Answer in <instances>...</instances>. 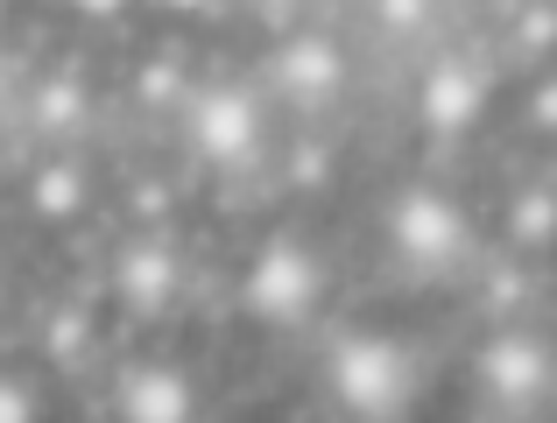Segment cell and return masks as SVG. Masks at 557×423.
Here are the masks:
<instances>
[{
	"instance_id": "obj_2",
	"label": "cell",
	"mask_w": 557,
	"mask_h": 423,
	"mask_svg": "<svg viewBox=\"0 0 557 423\" xmlns=\"http://www.w3.org/2000/svg\"><path fill=\"white\" fill-rule=\"evenodd\" d=\"M318 297H325V269H318L311 247L289 240V233L261 240V254L247 261V311L269 318V325H297V318H311Z\"/></svg>"
},
{
	"instance_id": "obj_3",
	"label": "cell",
	"mask_w": 557,
	"mask_h": 423,
	"mask_svg": "<svg viewBox=\"0 0 557 423\" xmlns=\"http://www.w3.org/2000/svg\"><path fill=\"white\" fill-rule=\"evenodd\" d=\"M388 240H395V254L403 261H417V269H445V261H459V247H466V212L451 206L445 191H403L395 198V212H388Z\"/></svg>"
},
{
	"instance_id": "obj_1",
	"label": "cell",
	"mask_w": 557,
	"mask_h": 423,
	"mask_svg": "<svg viewBox=\"0 0 557 423\" xmlns=\"http://www.w3.org/2000/svg\"><path fill=\"white\" fill-rule=\"evenodd\" d=\"M409 388H417V382H409V353L395 339L360 332V339L332 346V396H339L354 416H403Z\"/></svg>"
},
{
	"instance_id": "obj_20",
	"label": "cell",
	"mask_w": 557,
	"mask_h": 423,
	"mask_svg": "<svg viewBox=\"0 0 557 423\" xmlns=\"http://www.w3.org/2000/svg\"><path fill=\"white\" fill-rule=\"evenodd\" d=\"M0 99H8V64H0Z\"/></svg>"
},
{
	"instance_id": "obj_18",
	"label": "cell",
	"mask_w": 557,
	"mask_h": 423,
	"mask_svg": "<svg viewBox=\"0 0 557 423\" xmlns=\"http://www.w3.org/2000/svg\"><path fill=\"white\" fill-rule=\"evenodd\" d=\"M261 8H269V14H289V8H304V0H261Z\"/></svg>"
},
{
	"instance_id": "obj_19",
	"label": "cell",
	"mask_w": 557,
	"mask_h": 423,
	"mask_svg": "<svg viewBox=\"0 0 557 423\" xmlns=\"http://www.w3.org/2000/svg\"><path fill=\"white\" fill-rule=\"evenodd\" d=\"M170 8H205V0H170Z\"/></svg>"
},
{
	"instance_id": "obj_11",
	"label": "cell",
	"mask_w": 557,
	"mask_h": 423,
	"mask_svg": "<svg viewBox=\"0 0 557 423\" xmlns=\"http://www.w3.org/2000/svg\"><path fill=\"white\" fill-rule=\"evenodd\" d=\"M36 206L42 212H78L85 206V177H78V170H71V163H50V170H42V177H36Z\"/></svg>"
},
{
	"instance_id": "obj_7",
	"label": "cell",
	"mask_w": 557,
	"mask_h": 423,
	"mask_svg": "<svg viewBox=\"0 0 557 423\" xmlns=\"http://www.w3.org/2000/svg\"><path fill=\"white\" fill-rule=\"evenodd\" d=\"M275 85H283L289 99H332L346 85V57L332 36H289L283 50H275Z\"/></svg>"
},
{
	"instance_id": "obj_12",
	"label": "cell",
	"mask_w": 557,
	"mask_h": 423,
	"mask_svg": "<svg viewBox=\"0 0 557 423\" xmlns=\"http://www.w3.org/2000/svg\"><path fill=\"white\" fill-rule=\"evenodd\" d=\"M78 113H85V92L71 78H50V85H42V99H36V121L42 127H64V121H78Z\"/></svg>"
},
{
	"instance_id": "obj_17",
	"label": "cell",
	"mask_w": 557,
	"mask_h": 423,
	"mask_svg": "<svg viewBox=\"0 0 557 423\" xmlns=\"http://www.w3.org/2000/svg\"><path fill=\"white\" fill-rule=\"evenodd\" d=\"M71 8H78L85 22H113V14H127V0H71Z\"/></svg>"
},
{
	"instance_id": "obj_5",
	"label": "cell",
	"mask_w": 557,
	"mask_h": 423,
	"mask_svg": "<svg viewBox=\"0 0 557 423\" xmlns=\"http://www.w3.org/2000/svg\"><path fill=\"white\" fill-rule=\"evenodd\" d=\"M480 382H487L494 402L530 410V402L550 388V346L530 339V332H494V339L480 346Z\"/></svg>"
},
{
	"instance_id": "obj_16",
	"label": "cell",
	"mask_w": 557,
	"mask_h": 423,
	"mask_svg": "<svg viewBox=\"0 0 557 423\" xmlns=\"http://www.w3.org/2000/svg\"><path fill=\"white\" fill-rule=\"evenodd\" d=\"M522 36H530V42H550V36H557V14H550V8H530V22H522Z\"/></svg>"
},
{
	"instance_id": "obj_4",
	"label": "cell",
	"mask_w": 557,
	"mask_h": 423,
	"mask_svg": "<svg viewBox=\"0 0 557 423\" xmlns=\"http://www.w3.org/2000/svg\"><path fill=\"white\" fill-rule=\"evenodd\" d=\"M190 149L219 170L247 163V155L261 149V107L247 92H233V85H212V92L190 107Z\"/></svg>"
},
{
	"instance_id": "obj_8",
	"label": "cell",
	"mask_w": 557,
	"mask_h": 423,
	"mask_svg": "<svg viewBox=\"0 0 557 423\" xmlns=\"http://www.w3.org/2000/svg\"><path fill=\"white\" fill-rule=\"evenodd\" d=\"M113 283H121V297L135 303V311H163V303L177 297V283H184L177 247H170V240H135V247H121V261H113Z\"/></svg>"
},
{
	"instance_id": "obj_9",
	"label": "cell",
	"mask_w": 557,
	"mask_h": 423,
	"mask_svg": "<svg viewBox=\"0 0 557 423\" xmlns=\"http://www.w3.org/2000/svg\"><path fill=\"white\" fill-rule=\"evenodd\" d=\"M121 416L127 423H184V416H198V396H190V382L177 368H135L121 382Z\"/></svg>"
},
{
	"instance_id": "obj_6",
	"label": "cell",
	"mask_w": 557,
	"mask_h": 423,
	"mask_svg": "<svg viewBox=\"0 0 557 423\" xmlns=\"http://www.w3.org/2000/svg\"><path fill=\"white\" fill-rule=\"evenodd\" d=\"M480 107H487V85H480L473 64H459V57H445V64L423 71L417 85V113L431 135H466V127L480 121Z\"/></svg>"
},
{
	"instance_id": "obj_14",
	"label": "cell",
	"mask_w": 557,
	"mask_h": 423,
	"mask_svg": "<svg viewBox=\"0 0 557 423\" xmlns=\"http://www.w3.org/2000/svg\"><path fill=\"white\" fill-rule=\"evenodd\" d=\"M423 14H431V0H381V22L388 28H417Z\"/></svg>"
},
{
	"instance_id": "obj_10",
	"label": "cell",
	"mask_w": 557,
	"mask_h": 423,
	"mask_svg": "<svg viewBox=\"0 0 557 423\" xmlns=\"http://www.w3.org/2000/svg\"><path fill=\"white\" fill-rule=\"evenodd\" d=\"M508 240L516 247H550L557 240V198L550 191H522L508 212Z\"/></svg>"
},
{
	"instance_id": "obj_15",
	"label": "cell",
	"mask_w": 557,
	"mask_h": 423,
	"mask_svg": "<svg viewBox=\"0 0 557 423\" xmlns=\"http://www.w3.org/2000/svg\"><path fill=\"white\" fill-rule=\"evenodd\" d=\"M530 121L544 127V135H557V78L536 85V99H530Z\"/></svg>"
},
{
	"instance_id": "obj_21",
	"label": "cell",
	"mask_w": 557,
	"mask_h": 423,
	"mask_svg": "<svg viewBox=\"0 0 557 423\" xmlns=\"http://www.w3.org/2000/svg\"><path fill=\"white\" fill-rule=\"evenodd\" d=\"M0 297H8V283H0Z\"/></svg>"
},
{
	"instance_id": "obj_13",
	"label": "cell",
	"mask_w": 557,
	"mask_h": 423,
	"mask_svg": "<svg viewBox=\"0 0 557 423\" xmlns=\"http://www.w3.org/2000/svg\"><path fill=\"white\" fill-rule=\"evenodd\" d=\"M36 416V396H28L22 382H8V374H0V423H28Z\"/></svg>"
}]
</instances>
